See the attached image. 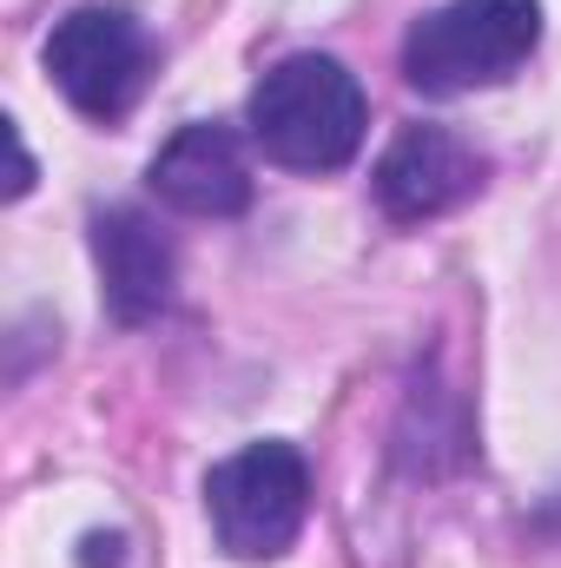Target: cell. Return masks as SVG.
<instances>
[{
	"label": "cell",
	"instance_id": "cell-1",
	"mask_svg": "<svg viewBox=\"0 0 561 568\" xmlns=\"http://www.w3.org/2000/svg\"><path fill=\"white\" fill-rule=\"evenodd\" d=\"M370 126L364 87L330 53H290L252 93V140L284 172H337L357 159Z\"/></svg>",
	"mask_w": 561,
	"mask_h": 568
},
{
	"label": "cell",
	"instance_id": "cell-2",
	"mask_svg": "<svg viewBox=\"0 0 561 568\" xmlns=\"http://www.w3.org/2000/svg\"><path fill=\"white\" fill-rule=\"evenodd\" d=\"M542 40V0H449L404 40V80L429 100L502 87Z\"/></svg>",
	"mask_w": 561,
	"mask_h": 568
},
{
	"label": "cell",
	"instance_id": "cell-3",
	"mask_svg": "<svg viewBox=\"0 0 561 568\" xmlns=\"http://www.w3.org/2000/svg\"><path fill=\"white\" fill-rule=\"evenodd\" d=\"M205 509H212L218 542L238 562H272L304 536L310 469L290 443H245L205 476Z\"/></svg>",
	"mask_w": 561,
	"mask_h": 568
},
{
	"label": "cell",
	"instance_id": "cell-4",
	"mask_svg": "<svg viewBox=\"0 0 561 568\" xmlns=\"http://www.w3.org/2000/svg\"><path fill=\"white\" fill-rule=\"evenodd\" d=\"M47 73L67 93V106L113 126L140 106L145 80H152V33L140 27L133 7H106V0L73 7L47 33Z\"/></svg>",
	"mask_w": 561,
	"mask_h": 568
},
{
	"label": "cell",
	"instance_id": "cell-5",
	"mask_svg": "<svg viewBox=\"0 0 561 568\" xmlns=\"http://www.w3.org/2000/svg\"><path fill=\"white\" fill-rule=\"evenodd\" d=\"M482 152L469 140H456L449 126H404L377 159V205L397 225H422L456 212L462 199L482 192Z\"/></svg>",
	"mask_w": 561,
	"mask_h": 568
},
{
	"label": "cell",
	"instance_id": "cell-6",
	"mask_svg": "<svg viewBox=\"0 0 561 568\" xmlns=\"http://www.w3.org/2000/svg\"><path fill=\"white\" fill-rule=\"evenodd\" d=\"M152 192L185 219H238L252 205V165L232 126H178L152 159Z\"/></svg>",
	"mask_w": 561,
	"mask_h": 568
},
{
	"label": "cell",
	"instance_id": "cell-7",
	"mask_svg": "<svg viewBox=\"0 0 561 568\" xmlns=\"http://www.w3.org/2000/svg\"><path fill=\"white\" fill-rule=\"evenodd\" d=\"M93 258H100L106 311L120 324H145V317L165 311V297H172V245L145 212H133V205L100 212L93 219Z\"/></svg>",
	"mask_w": 561,
	"mask_h": 568
},
{
	"label": "cell",
	"instance_id": "cell-8",
	"mask_svg": "<svg viewBox=\"0 0 561 568\" xmlns=\"http://www.w3.org/2000/svg\"><path fill=\"white\" fill-rule=\"evenodd\" d=\"M7 145H13V179H7V199H20L27 185H33V159H27V145H20V133L7 126Z\"/></svg>",
	"mask_w": 561,
	"mask_h": 568
}]
</instances>
